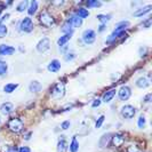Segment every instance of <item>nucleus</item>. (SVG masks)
<instances>
[{
    "instance_id": "1",
    "label": "nucleus",
    "mask_w": 152,
    "mask_h": 152,
    "mask_svg": "<svg viewBox=\"0 0 152 152\" xmlns=\"http://www.w3.org/2000/svg\"><path fill=\"white\" fill-rule=\"evenodd\" d=\"M8 129L13 133H20L23 130L24 127V122L22 121V119L20 118H12L7 124Z\"/></svg>"
},
{
    "instance_id": "2",
    "label": "nucleus",
    "mask_w": 152,
    "mask_h": 152,
    "mask_svg": "<svg viewBox=\"0 0 152 152\" xmlns=\"http://www.w3.org/2000/svg\"><path fill=\"white\" fill-rule=\"evenodd\" d=\"M39 21L45 28H52V26L55 25V20L48 12H42L39 15Z\"/></svg>"
},
{
    "instance_id": "3",
    "label": "nucleus",
    "mask_w": 152,
    "mask_h": 152,
    "mask_svg": "<svg viewBox=\"0 0 152 152\" xmlns=\"http://www.w3.org/2000/svg\"><path fill=\"white\" fill-rule=\"evenodd\" d=\"M64 94H65V85L60 81V83H57L53 87V89H52V96H53V99H62L64 96Z\"/></svg>"
},
{
    "instance_id": "4",
    "label": "nucleus",
    "mask_w": 152,
    "mask_h": 152,
    "mask_svg": "<svg viewBox=\"0 0 152 152\" xmlns=\"http://www.w3.org/2000/svg\"><path fill=\"white\" fill-rule=\"evenodd\" d=\"M120 114H121L122 118H125V119H132L136 114V109L133 105H129V104L124 105L121 107V110H120Z\"/></svg>"
},
{
    "instance_id": "5",
    "label": "nucleus",
    "mask_w": 152,
    "mask_h": 152,
    "mask_svg": "<svg viewBox=\"0 0 152 152\" xmlns=\"http://www.w3.org/2000/svg\"><path fill=\"white\" fill-rule=\"evenodd\" d=\"M20 30L22 32H31L33 30V21L32 18H30L29 16L28 17H24L21 23H20Z\"/></svg>"
},
{
    "instance_id": "6",
    "label": "nucleus",
    "mask_w": 152,
    "mask_h": 152,
    "mask_svg": "<svg viewBox=\"0 0 152 152\" xmlns=\"http://www.w3.org/2000/svg\"><path fill=\"white\" fill-rule=\"evenodd\" d=\"M83 40L86 45H91L96 40V32L91 29H87L83 33Z\"/></svg>"
},
{
    "instance_id": "7",
    "label": "nucleus",
    "mask_w": 152,
    "mask_h": 152,
    "mask_svg": "<svg viewBox=\"0 0 152 152\" xmlns=\"http://www.w3.org/2000/svg\"><path fill=\"white\" fill-rule=\"evenodd\" d=\"M49 48H50V40L47 37H44L37 44V50H38L39 53H45Z\"/></svg>"
},
{
    "instance_id": "8",
    "label": "nucleus",
    "mask_w": 152,
    "mask_h": 152,
    "mask_svg": "<svg viewBox=\"0 0 152 152\" xmlns=\"http://www.w3.org/2000/svg\"><path fill=\"white\" fill-rule=\"evenodd\" d=\"M130 95H132V91L128 86H122L118 91V96L121 101H127L130 97Z\"/></svg>"
},
{
    "instance_id": "9",
    "label": "nucleus",
    "mask_w": 152,
    "mask_h": 152,
    "mask_svg": "<svg viewBox=\"0 0 152 152\" xmlns=\"http://www.w3.org/2000/svg\"><path fill=\"white\" fill-rule=\"evenodd\" d=\"M15 53V48L9 45H0V56H10Z\"/></svg>"
},
{
    "instance_id": "10",
    "label": "nucleus",
    "mask_w": 152,
    "mask_h": 152,
    "mask_svg": "<svg viewBox=\"0 0 152 152\" xmlns=\"http://www.w3.org/2000/svg\"><path fill=\"white\" fill-rule=\"evenodd\" d=\"M125 36H126V31H113V32L109 36L107 42V44H112L115 40H118V39L121 38V37H125Z\"/></svg>"
},
{
    "instance_id": "11",
    "label": "nucleus",
    "mask_w": 152,
    "mask_h": 152,
    "mask_svg": "<svg viewBox=\"0 0 152 152\" xmlns=\"http://www.w3.org/2000/svg\"><path fill=\"white\" fill-rule=\"evenodd\" d=\"M13 111H14V105L12 103H9V102H6V103L1 104V107H0V112L2 114H5V115L10 114Z\"/></svg>"
},
{
    "instance_id": "12",
    "label": "nucleus",
    "mask_w": 152,
    "mask_h": 152,
    "mask_svg": "<svg viewBox=\"0 0 152 152\" xmlns=\"http://www.w3.org/2000/svg\"><path fill=\"white\" fill-rule=\"evenodd\" d=\"M150 85H151L150 79H148V78H145V77H141V78H138L136 80V86L138 88H142V89L148 88Z\"/></svg>"
},
{
    "instance_id": "13",
    "label": "nucleus",
    "mask_w": 152,
    "mask_h": 152,
    "mask_svg": "<svg viewBox=\"0 0 152 152\" xmlns=\"http://www.w3.org/2000/svg\"><path fill=\"white\" fill-rule=\"evenodd\" d=\"M48 71L49 72H57L60 69H61V62L58 61V60H53V61L49 62V64H48Z\"/></svg>"
},
{
    "instance_id": "14",
    "label": "nucleus",
    "mask_w": 152,
    "mask_h": 152,
    "mask_svg": "<svg viewBox=\"0 0 152 152\" xmlns=\"http://www.w3.org/2000/svg\"><path fill=\"white\" fill-rule=\"evenodd\" d=\"M58 143H57V152H66L69 149V144L66 142V140L64 138V136H61Z\"/></svg>"
},
{
    "instance_id": "15",
    "label": "nucleus",
    "mask_w": 152,
    "mask_h": 152,
    "mask_svg": "<svg viewBox=\"0 0 152 152\" xmlns=\"http://www.w3.org/2000/svg\"><path fill=\"white\" fill-rule=\"evenodd\" d=\"M124 142H125V137H124V135L120 134V133L115 134V135H113V137H112V143H113V145L117 146V148L121 146V145L124 144Z\"/></svg>"
},
{
    "instance_id": "16",
    "label": "nucleus",
    "mask_w": 152,
    "mask_h": 152,
    "mask_svg": "<svg viewBox=\"0 0 152 152\" xmlns=\"http://www.w3.org/2000/svg\"><path fill=\"white\" fill-rule=\"evenodd\" d=\"M151 8H152L151 5H148V6H145V7L140 8V9H137L136 12L134 13V16H135V17H142V16L145 15V14L150 13V12H151Z\"/></svg>"
},
{
    "instance_id": "17",
    "label": "nucleus",
    "mask_w": 152,
    "mask_h": 152,
    "mask_svg": "<svg viewBox=\"0 0 152 152\" xmlns=\"http://www.w3.org/2000/svg\"><path fill=\"white\" fill-rule=\"evenodd\" d=\"M115 89H110V91H107L104 93V95H103V99L102 101L103 102H105V103H109V102H111L112 99H113L114 96H115Z\"/></svg>"
},
{
    "instance_id": "18",
    "label": "nucleus",
    "mask_w": 152,
    "mask_h": 152,
    "mask_svg": "<svg viewBox=\"0 0 152 152\" xmlns=\"http://www.w3.org/2000/svg\"><path fill=\"white\" fill-rule=\"evenodd\" d=\"M68 21L71 23L72 28H79V26H81V24H83V20L79 18L77 15H72Z\"/></svg>"
},
{
    "instance_id": "19",
    "label": "nucleus",
    "mask_w": 152,
    "mask_h": 152,
    "mask_svg": "<svg viewBox=\"0 0 152 152\" xmlns=\"http://www.w3.org/2000/svg\"><path fill=\"white\" fill-rule=\"evenodd\" d=\"M41 88H42V86H41V84H40L39 81H37V80L32 81V83L30 84V86H29V89H30V91H31V93H34V94L39 93V91H41Z\"/></svg>"
},
{
    "instance_id": "20",
    "label": "nucleus",
    "mask_w": 152,
    "mask_h": 152,
    "mask_svg": "<svg viewBox=\"0 0 152 152\" xmlns=\"http://www.w3.org/2000/svg\"><path fill=\"white\" fill-rule=\"evenodd\" d=\"M130 23L129 21H121V22L117 23L115 24V29L114 31H126L129 28Z\"/></svg>"
},
{
    "instance_id": "21",
    "label": "nucleus",
    "mask_w": 152,
    "mask_h": 152,
    "mask_svg": "<svg viewBox=\"0 0 152 152\" xmlns=\"http://www.w3.org/2000/svg\"><path fill=\"white\" fill-rule=\"evenodd\" d=\"M110 137H111V134H104L103 136L99 138V148H105V146H107V144H109V141H110Z\"/></svg>"
},
{
    "instance_id": "22",
    "label": "nucleus",
    "mask_w": 152,
    "mask_h": 152,
    "mask_svg": "<svg viewBox=\"0 0 152 152\" xmlns=\"http://www.w3.org/2000/svg\"><path fill=\"white\" fill-rule=\"evenodd\" d=\"M18 87V84H14V83H9V84L4 86V91L6 94H12L13 91H15V89Z\"/></svg>"
},
{
    "instance_id": "23",
    "label": "nucleus",
    "mask_w": 152,
    "mask_h": 152,
    "mask_svg": "<svg viewBox=\"0 0 152 152\" xmlns=\"http://www.w3.org/2000/svg\"><path fill=\"white\" fill-rule=\"evenodd\" d=\"M37 9H38V2L37 1H31L30 2V6L28 7V14L30 16L34 15L37 13Z\"/></svg>"
},
{
    "instance_id": "24",
    "label": "nucleus",
    "mask_w": 152,
    "mask_h": 152,
    "mask_svg": "<svg viewBox=\"0 0 152 152\" xmlns=\"http://www.w3.org/2000/svg\"><path fill=\"white\" fill-rule=\"evenodd\" d=\"M75 15H77L79 18H81V20H84V18L89 16V12H88V9H86V8H79L76 12Z\"/></svg>"
},
{
    "instance_id": "25",
    "label": "nucleus",
    "mask_w": 152,
    "mask_h": 152,
    "mask_svg": "<svg viewBox=\"0 0 152 152\" xmlns=\"http://www.w3.org/2000/svg\"><path fill=\"white\" fill-rule=\"evenodd\" d=\"M62 32L64 33V34H69V33H71L72 34V32H73V28H72V25H71V23L66 21V22L63 24V26H62Z\"/></svg>"
},
{
    "instance_id": "26",
    "label": "nucleus",
    "mask_w": 152,
    "mask_h": 152,
    "mask_svg": "<svg viewBox=\"0 0 152 152\" xmlns=\"http://www.w3.org/2000/svg\"><path fill=\"white\" fill-rule=\"evenodd\" d=\"M71 33H69V34H64V36H62L61 38L57 40V45L60 46V47H63V46H65V44L68 42L69 40L71 39Z\"/></svg>"
},
{
    "instance_id": "27",
    "label": "nucleus",
    "mask_w": 152,
    "mask_h": 152,
    "mask_svg": "<svg viewBox=\"0 0 152 152\" xmlns=\"http://www.w3.org/2000/svg\"><path fill=\"white\" fill-rule=\"evenodd\" d=\"M69 149H70V152H78V150H79V142L77 141L76 137L72 138L71 143L69 145Z\"/></svg>"
},
{
    "instance_id": "28",
    "label": "nucleus",
    "mask_w": 152,
    "mask_h": 152,
    "mask_svg": "<svg viewBox=\"0 0 152 152\" xmlns=\"http://www.w3.org/2000/svg\"><path fill=\"white\" fill-rule=\"evenodd\" d=\"M8 71V64L5 61L0 60V77L5 76Z\"/></svg>"
},
{
    "instance_id": "29",
    "label": "nucleus",
    "mask_w": 152,
    "mask_h": 152,
    "mask_svg": "<svg viewBox=\"0 0 152 152\" xmlns=\"http://www.w3.org/2000/svg\"><path fill=\"white\" fill-rule=\"evenodd\" d=\"M28 5H29V2H28L26 0L21 1V2L17 5V7H16L17 12H18V13H22V12H24V10H26V9H28Z\"/></svg>"
},
{
    "instance_id": "30",
    "label": "nucleus",
    "mask_w": 152,
    "mask_h": 152,
    "mask_svg": "<svg viewBox=\"0 0 152 152\" xmlns=\"http://www.w3.org/2000/svg\"><path fill=\"white\" fill-rule=\"evenodd\" d=\"M97 20H99L101 24H107V22H109L111 20V15H103V14H99L96 16Z\"/></svg>"
},
{
    "instance_id": "31",
    "label": "nucleus",
    "mask_w": 152,
    "mask_h": 152,
    "mask_svg": "<svg viewBox=\"0 0 152 152\" xmlns=\"http://www.w3.org/2000/svg\"><path fill=\"white\" fill-rule=\"evenodd\" d=\"M145 125H146V119H145V117L143 114H141L138 117V119H137V126H138V128L143 129L145 127Z\"/></svg>"
},
{
    "instance_id": "32",
    "label": "nucleus",
    "mask_w": 152,
    "mask_h": 152,
    "mask_svg": "<svg viewBox=\"0 0 152 152\" xmlns=\"http://www.w3.org/2000/svg\"><path fill=\"white\" fill-rule=\"evenodd\" d=\"M86 5H87V7L88 8H91V7H101L102 6V2L101 1H97V0H89V1H87L86 2Z\"/></svg>"
},
{
    "instance_id": "33",
    "label": "nucleus",
    "mask_w": 152,
    "mask_h": 152,
    "mask_svg": "<svg viewBox=\"0 0 152 152\" xmlns=\"http://www.w3.org/2000/svg\"><path fill=\"white\" fill-rule=\"evenodd\" d=\"M7 33H8V29L7 26H6V24L0 23V39L5 38L7 36Z\"/></svg>"
},
{
    "instance_id": "34",
    "label": "nucleus",
    "mask_w": 152,
    "mask_h": 152,
    "mask_svg": "<svg viewBox=\"0 0 152 152\" xmlns=\"http://www.w3.org/2000/svg\"><path fill=\"white\" fill-rule=\"evenodd\" d=\"M76 53H68V54H65V56H64V60L66 62H70V61H73L75 58H76Z\"/></svg>"
},
{
    "instance_id": "35",
    "label": "nucleus",
    "mask_w": 152,
    "mask_h": 152,
    "mask_svg": "<svg viewBox=\"0 0 152 152\" xmlns=\"http://www.w3.org/2000/svg\"><path fill=\"white\" fill-rule=\"evenodd\" d=\"M104 119H105V117H104V115H101L99 119H97L96 124H95V127H96V128H99V127L102 126V124L104 122Z\"/></svg>"
},
{
    "instance_id": "36",
    "label": "nucleus",
    "mask_w": 152,
    "mask_h": 152,
    "mask_svg": "<svg viewBox=\"0 0 152 152\" xmlns=\"http://www.w3.org/2000/svg\"><path fill=\"white\" fill-rule=\"evenodd\" d=\"M70 126H71V122L69 121V120H65V121H63L61 124V128L63 130H66L70 128Z\"/></svg>"
},
{
    "instance_id": "37",
    "label": "nucleus",
    "mask_w": 152,
    "mask_h": 152,
    "mask_svg": "<svg viewBox=\"0 0 152 152\" xmlns=\"http://www.w3.org/2000/svg\"><path fill=\"white\" fill-rule=\"evenodd\" d=\"M101 103H102V101L99 99H96L93 101V103H91V107H99L101 105Z\"/></svg>"
},
{
    "instance_id": "38",
    "label": "nucleus",
    "mask_w": 152,
    "mask_h": 152,
    "mask_svg": "<svg viewBox=\"0 0 152 152\" xmlns=\"http://www.w3.org/2000/svg\"><path fill=\"white\" fill-rule=\"evenodd\" d=\"M127 152H140V150L137 149L135 145H129L127 148Z\"/></svg>"
},
{
    "instance_id": "39",
    "label": "nucleus",
    "mask_w": 152,
    "mask_h": 152,
    "mask_svg": "<svg viewBox=\"0 0 152 152\" xmlns=\"http://www.w3.org/2000/svg\"><path fill=\"white\" fill-rule=\"evenodd\" d=\"M17 152H31V149L29 146H21Z\"/></svg>"
},
{
    "instance_id": "40",
    "label": "nucleus",
    "mask_w": 152,
    "mask_h": 152,
    "mask_svg": "<svg viewBox=\"0 0 152 152\" xmlns=\"http://www.w3.org/2000/svg\"><path fill=\"white\" fill-rule=\"evenodd\" d=\"M151 97H152V94H148V95L144 97L145 103H150V102H151Z\"/></svg>"
},
{
    "instance_id": "41",
    "label": "nucleus",
    "mask_w": 152,
    "mask_h": 152,
    "mask_svg": "<svg viewBox=\"0 0 152 152\" xmlns=\"http://www.w3.org/2000/svg\"><path fill=\"white\" fill-rule=\"evenodd\" d=\"M73 107V104H66L65 107H63L61 109V111H68V109H72Z\"/></svg>"
},
{
    "instance_id": "42",
    "label": "nucleus",
    "mask_w": 152,
    "mask_h": 152,
    "mask_svg": "<svg viewBox=\"0 0 152 152\" xmlns=\"http://www.w3.org/2000/svg\"><path fill=\"white\" fill-rule=\"evenodd\" d=\"M105 26H107V24H101V25L99 26V32H103V31L105 30V29H107Z\"/></svg>"
},
{
    "instance_id": "43",
    "label": "nucleus",
    "mask_w": 152,
    "mask_h": 152,
    "mask_svg": "<svg viewBox=\"0 0 152 152\" xmlns=\"http://www.w3.org/2000/svg\"><path fill=\"white\" fill-rule=\"evenodd\" d=\"M7 152H17V151H16V148L10 146V148H8V149H7Z\"/></svg>"
},
{
    "instance_id": "44",
    "label": "nucleus",
    "mask_w": 152,
    "mask_h": 152,
    "mask_svg": "<svg viewBox=\"0 0 152 152\" xmlns=\"http://www.w3.org/2000/svg\"><path fill=\"white\" fill-rule=\"evenodd\" d=\"M30 136H31V133H28L26 135H25V140L28 141V140H30Z\"/></svg>"
}]
</instances>
